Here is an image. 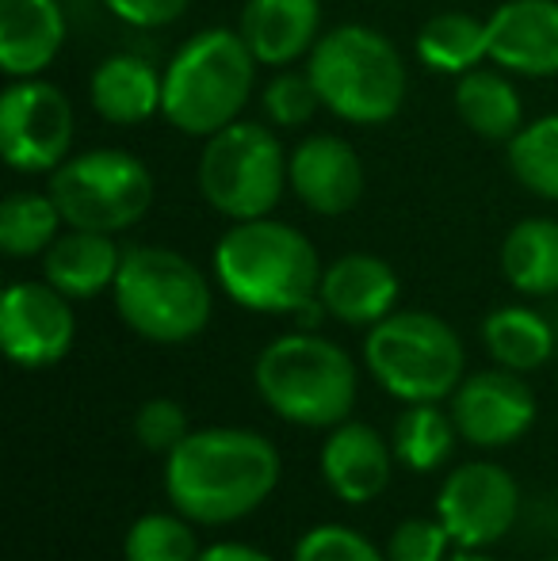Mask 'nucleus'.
I'll return each mask as SVG.
<instances>
[{"mask_svg": "<svg viewBox=\"0 0 558 561\" xmlns=\"http://www.w3.org/2000/svg\"><path fill=\"white\" fill-rule=\"evenodd\" d=\"M306 77L318 89L329 115L356 126L390 123L406 104V61L383 31L341 23L326 31L306 61Z\"/></svg>", "mask_w": 558, "mask_h": 561, "instance_id": "39448f33", "label": "nucleus"}, {"mask_svg": "<svg viewBox=\"0 0 558 561\" xmlns=\"http://www.w3.org/2000/svg\"><path fill=\"white\" fill-rule=\"evenodd\" d=\"M66 46L58 0H0V69L12 81L38 77Z\"/></svg>", "mask_w": 558, "mask_h": 561, "instance_id": "a211bd4d", "label": "nucleus"}, {"mask_svg": "<svg viewBox=\"0 0 558 561\" xmlns=\"http://www.w3.org/2000/svg\"><path fill=\"white\" fill-rule=\"evenodd\" d=\"M123 267V249L112 233L69 229L43 252V279L58 287L66 298H96L115 287Z\"/></svg>", "mask_w": 558, "mask_h": 561, "instance_id": "aec40b11", "label": "nucleus"}, {"mask_svg": "<svg viewBox=\"0 0 558 561\" xmlns=\"http://www.w3.org/2000/svg\"><path fill=\"white\" fill-rule=\"evenodd\" d=\"M364 363L372 378L406 405L444 401L467 375L463 340L444 318L424 310H395L367 329Z\"/></svg>", "mask_w": 558, "mask_h": 561, "instance_id": "0eeeda50", "label": "nucleus"}, {"mask_svg": "<svg viewBox=\"0 0 558 561\" xmlns=\"http://www.w3.org/2000/svg\"><path fill=\"white\" fill-rule=\"evenodd\" d=\"M418 58L432 73L463 77L490 58V27L467 12H440L418 31Z\"/></svg>", "mask_w": 558, "mask_h": 561, "instance_id": "393cba45", "label": "nucleus"}, {"mask_svg": "<svg viewBox=\"0 0 558 561\" xmlns=\"http://www.w3.org/2000/svg\"><path fill=\"white\" fill-rule=\"evenodd\" d=\"M46 192L54 195L69 229L123 233L138 226L153 207V172L127 149H89L66 157L50 172Z\"/></svg>", "mask_w": 558, "mask_h": 561, "instance_id": "1a4fd4ad", "label": "nucleus"}, {"mask_svg": "<svg viewBox=\"0 0 558 561\" xmlns=\"http://www.w3.org/2000/svg\"><path fill=\"white\" fill-rule=\"evenodd\" d=\"M280 450L253 428H200L164 455V496L192 524L253 516L280 485Z\"/></svg>", "mask_w": 558, "mask_h": 561, "instance_id": "f257e3e1", "label": "nucleus"}, {"mask_svg": "<svg viewBox=\"0 0 558 561\" xmlns=\"http://www.w3.org/2000/svg\"><path fill=\"white\" fill-rule=\"evenodd\" d=\"M92 107L112 126H141L164 104V73L138 54H112L89 81Z\"/></svg>", "mask_w": 558, "mask_h": 561, "instance_id": "412c9836", "label": "nucleus"}, {"mask_svg": "<svg viewBox=\"0 0 558 561\" xmlns=\"http://www.w3.org/2000/svg\"><path fill=\"white\" fill-rule=\"evenodd\" d=\"M287 187V157L276 130L261 123H230L210 134L200 157V195L230 222L269 218Z\"/></svg>", "mask_w": 558, "mask_h": 561, "instance_id": "6e6552de", "label": "nucleus"}, {"mask_svg": "<svg viewBox=\"0 0 558 561\" xmlns=\"http://www.w3.org/2000/svg\"><path fill=\"white\" fill-rule=\"evenodd\" d=\"M261 107L269 115L272 126H306L314 115H318L321 100H318V89H314L310 77L303 73H276L261 92Z\"/></svg>", "mask_w": 558, "mask_h": 561, "instance_id": "c756f323", "label": "nucleus"}, {"mask_svg": "<svg viewBox=\"0 0 558 561\" xmlns=\"http://www.w3.org/2000/svg\"><path fill=\"white\" fill-rule=\"evenodd\" d=\"M241 38L261 66H291L321 38L318 0H249L241 12Z\"/></svg>", "mask_w": 558, "mask_h": 561, "instance_id": "6ab92c4d", "label": "nucleus"}, {"mask_svg": "<svg viewBox=\"0 0 558 561\" xmlns=\"http://www.w3.org/2000/svg\"><path fill=\"white\" fill-rule=\"evenodd\" d=\"M257 66L241 31L210 27L192 35L164 66L161 115L187 138H210L238 123L253 96Z\"/></svg>", "mask_w": 558, "mask_h": 561, "instance_id": "20e7f679", "label": "nucleus"}, {"mask_svg": "<svg viewBox=\"0 0 558 561\" xmlns=\"http://www.w3.org/2000/svg\"><path fill=\"white\" fill-rule=\"evenodd\" d=\"M321 272L310 237L276 218L234 222L215 244L218 287L253 313H298L318 298Z\"/></svg>", "mask_w": 558, "mask_h": 561, "instance_id": "f03ea898", "label": "nucleus"}, {"mask_svg": "<svg viewBox=\"0 0 558 561\" xmlns=\"http://www.w3.org/2000/svg\"><path fill=\"white\" fill-rule=\"evenodd\" d=\"M326 489L344 504H367L395 478V447L375 428L360 421H344L329 428L318 455Z\"/></svg>", "mask_w": 558, "mask_h": 561, "instance_id": "dca6fc26", "label": "nucleus"}, {"mask_svg": "<svg viewBox=\"0 0 558 561\" xmlns=\"http://www.w3.org/2000/svg\"><path fill=\"white\" fill-rule=\"evenodd\" d=\"M501 272L509 287L528 298L558 295V222L524 218L501 241Z\"/></svg>", "mask_w": 558, "mask_h": 561, "instance_id": "4be33fe9", "label": "nucleus"}, {"mask_svg": "<svg viewBox=\"0 0 558 561\" xmlns=\"http://www.w3.org/2000/svg\"><path fill=\"white\" fill-rule=\"evenodd\" d=\"M104 8L115 20L130 23V27L153 31V27H169L184 15L187 0H104Z\"/></svg>", "mask_w": 558, "mask_h": 561, "instance_id": "72a5a7b5", "label": "nucleus"}, {"mask_svg": "<svg viewBox=\"0 0 558 561\" xmlns=\"http://www.w3.org/2000/svg\"><path fill=\"white\" fill-rule=\"evenodd\" d=\"M73 146V107L66 92L38 77L12 81L0 96V153L8 169L35 176L54 172Z\"/></svg>", "mask_w": 558, "mask_h": 561, "instance_id": "9d476101", "label": "nucleus"}, {"mask_svg": "<svg viewBox=\"0 0 558 561\" xmlns=\"http://www.w3.org/2000/svg\"><path fill=\"white\" fill-rule=\"evenodd\" d=\"M58 203L50 192H12L0 203V249L12 260H27L46 252L61 237Z\"/></svg>", "mask_w": 558, "mask_h": 561, "instance_id": "bb28decb", "label": "nucleus"}, {"mask_svg": "<svg viewBox=\"0 0 558 561\" xmlns=\"http://www.w3.org/2000/svg\"><path fill=\"white\" fill-rule=\"evenodd\" d=\"M112 295L123 325L149 344H187L210 325L215 310L207 275L164 244H135L123 252Z\"/></svg>", "mask_w": 558, "mask_h": 561, "instance_id": "423d86ee", "label": "nucleus"}, {"mask_svg": "<svg viewBox=\"0 0 558 561\" xmlns=\"http://www.w3.org/2000/svg\"><path fill=\"white\" fill-rule=\"evenodd\" d=\"M200 561H276V558H269L257 547H246V542H215V547L203 550Z\"/></svg>", "mask_w": 558, "mask_h": 561, "instance_id": "f704fd0d", "label": "nucleus"}, {"mask_svg": "<svg viewBox=\"0 0 558 561\" xmlns=\"http://www.w3.org/2000/svg\"><path fill=\"white\" fill-rule=\"evenodd\" d=\"M200 554L203 550L195 542L192 519L180 512H146L123 539L127 561H200Z\"/></svg>", "mask_w": 558, "mask_h": 561, "instance_id": "c85d7f7f", "label": "nucleus"}, {"mask_svg": "<svg viewBox=\"0 0 558 561\" xmlns=\"http://www.w3.org/2000/svg\"><path fill=\"white\" fill-rule=\"evenodd\" d=\"M253 382L264 405L298 428H337L352 416L360 393L352 355L310 329L264 344L253 363Z\"/></svg>", "mask_w": 558, "mask_h": 561, "instance_id": "7ed1b4c3", "label": "nucleus"}, {"mask_svg": "<svg viewBox=\"0 0 558 561\" xmlns=\"http://www.w3.org/2000/svg\"><path fill=\"white\" fill-rule=\"evenodd\" d=\"M455 112L486 141H513L524 126V104L516 89L493 69H470L455 84Z\"/></svg>", "mask_w": 558, "mask_h": 561, "instance_id": "b1692460", "label": "nucleus"}, {"mask_svg": "<svg viewBox=\"0 0 558 561\" xmlns=\"http://www.w3.org/2000/svg\"><path fill=\"white\" fill-rule=\"evenodd\" d=\"M291 561H387L379 547L364 539L360 531L344 524H321L310 527L303 539L295 542Z\"/></svg>", "mask_w": 558, "mask_h": 561, "instance_id": "7c9ffc66", "label": "nucleus"}, {"mask_svg": "<svg viewBox=\"0 0 558 561\" xmlns=\"http://www.w3.org/2000/svg\"><path fill=\"white\" fill-rule=\"evenodd\" d=\"M536 416L539 401L521 370H478L463 378L459 390L452 393V421L459 428V439H467L470 447H513L516 439L528 436Z\"/></svg>", "mask_w": 558, "mask_h": 561, "instance_id": "ddd939ff", "label": "nucleus"}, {"mask_svg": "<svg viewBox=\"0 0 558 561\" xmlns=\"http://www.w3.org/2000/svg\"><path fill=\"white\" fill-rule=\"evenodd\" d=\"M436 516L455 547L486 550L501 542L521 516V485L498 462H459L436 493Z\"/></svg>", "mask_w": 558, "mask_h": 561, "instance_id": "9b49d317", "label": "nucleus"}, {"mask_svg": "<svg viewBox=\"0 0 558 561\" xmlns=\"http://www.w3.org/2000/svg\"><path fill=\"white\" fill-rule=\"evenodd\" d=\"M547 561H558V558H547Z\"/></svg>", "mask_w": 558, "mask_h": 561, "instance_id": "e433bc0d", "label": "nucleus"}, {"mask_svg": "<svg viewBox=\"0 0 558 561\" xmlns=\"http://www.w3.org/2000/svg\"><path fill=\"white\" fill-rule=\"evenodd\" d=\"M452 535L440 524V516H410L390 531L387 539V561H447Z\"/></svg>", "mask_w": 558, "mask_h": 561, "instance_id": "473e14b6", "label": "nucleus"}, {"mask_svg": "<svg viewBox=\"0 0 558 561\" xmlns=\"http://www.w3.org/2000/svg\"><path fill=\"white\" fill-rule=\"evenodd\" d=\"M287 187L321 218L349 215L364 195V164L337 134H310L287 157Z\"/></svg>", "mask_w": 558, "mask_h": 561, "instance_id": "4468645a", "label": "nucleus"}, {"mask_svg": "<svg viewBox=\"0 0 558 561\" xmlns=\"http://www.w3.org/2000/svg\"><path fill=\"white\" fill-rule=\"evenodd\" d=\"M69 302L73 298H66L46 279L12 283L0 298V347L8 363L23 370H46L66 359L77 336V318Z\"/></svg>", "mask_w": 558, "mask_h": 561, "instance_id": "f8f14e48", "label": "nucleus"}, {"mask_svg": "<svg viewBox=\"0 0 558 561\" xmlns=\"http://www.w3.org/2000/svg\"><path fill=\"white\" fill-rule=\"evenodd\" d=\"M482 344L498 367L528 375L555 355L558 333L544 313L528 310V306H501L482 321Z\"/></svg>", "mask_w": 558, "mask_h": 561, "instance_id": "5701e85b", "label": "nucleus"}, {"mask_svg": "<svg viewBox=\"0 0 558 561\" xmlns=\"http://www.w3.org/2000/svg\"><path fill=\"white\" fill-rule=\"evenodd\" d=\"M455 439H459V428H455L452 413H444L436 401H421L398 416L390 447L406 470L432 473L455 455Z\"/></svg>", "mask_w": 558, "mask_h": 561, "instance_id": "a878e982", "label": "nucleus"}, {"mask_svg": "<svg viewBox=\"0 0 558 561\" xmlns=\"http://www.w3.org/2000/svg\"><path fill=\"white\" fill-rule=\"evenodd\" d=\"M402 295L398 272L387 260L372 256V252H349V256L333 260L321 272L318 298L326 302L329 318H337L341 325H360L372 329L383 318H390Z\"/></svg>", "mask_w": 558, "mask_h": 561, "instance_id": "f3484780", "label": "nucleus"}, {"mask_svg": "<svg viewBox=\"0 0 558 561\" xmlns=\"http://www.w3.org/2000/svg\"><path fill=\"white\" fill-rule=\"evenodd\" d=\"M192 421H187V409L172 398H149L138 405L135 413V439L149 455H169L176 444H184Z\"/></svg>", "mask_w": 558, "mask_h": 561, "instance_id": "2f4dec72", "label": "nucleus"}, {"mask_svg": "<svg viewBox=\"0 0 558 561\" xmlns=\"http://www.w3.org/2000/svg\"><path fill=\"white\" fill-rule=\"evenodd\" d=\"M447 561H498V558H490L486 550H463V547H459V554H452Z\"/></svg>", "mask_w": 558, "mask_h": 561, "instance_id": "c9c22d12", "label": "nucleus"}, {"mask_svg": "<svg viewBox=\"0 0 558 561\" xmlns=\"http://www.w3.org/2000/svg\"><path fill=\"white\" fill-rule=\"evenodd\" d=\"M486 27L493 66L532 81L558 77V0H505Z\"/></svg>", "mask_w": 558, "mask_h": 561, "instance_id": "2eb2a0df", "label": "nucleus"}, {"mask_svg": "<svg viewBox=\"0 0 558 561\" xmlns=\"http://www.w3.org/2000/svg\"><path fill=\"white\" fill-rule=\"evenodd\" d=\"M505 157L521 187H528L539 199L558 203V112L521 126Z\"/></svg>", "mask_w": 558, "mask_h": 561, "instance_id": "cd10ccee", "label": "nucleus"}, {"mask_svg": "<svg viewBox=\"0 0 558 561\" xmlns=\"http://www.w3.org/2000/svg\"><path fill=\"white\" fill-rule=\"evenodd\" d=\"M555 333H558V325H555Z\"/></svg>", "mask_w": 558, "mask_h": 561, "instance_id": "4c0bfd02", "label": "nucleus"}]
</instances>
